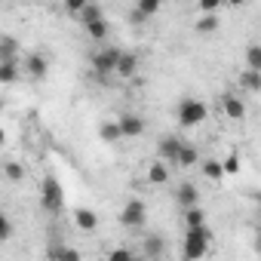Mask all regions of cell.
Here are the masks:
<instances>
[{
    "mask_svg": "<svg viewBox=\"0 0 261 261\" xmlns=\"http://www.w3.org/2000/svg\"><path fill=\"white\" fill-rule=\"evenodd\" d=\"M240 89H243V92H261V74L246 68V71L240 74Z\"/></svg>",
    "mask_w": 261,
    "mask_h": 261,
    "instance_id": "obj_19",
    "label": "cell"
},
{
    "mask_svg": "<svg viewBox=\"0 0 261 261\" xmlns=\"http://www.w3.org/2000/svg\"><path fill=\"white\" fill-rule=\"evenodd\" d=\"M197 163H200L197 148L185 142V148H181V154H178V163H175V166H178V169H191V166H197Z\"/></svg>",
    "mask_w": 261,
    "mask_h": 261,
    "instance_id": "obj_20",
    "label": "cell"
},
{
    "mask_svg": "<svg viewBox=\"0 0 261 261\" xmlns=\"http://www.w3.org/2000/svg\"><path fill=\"white\" fill-rule=\"evenodd\" d=\"M145 175H148V181L151 185H166L169 178H172V166L169 163H163V160H154V163H148V169H145Z\"/></svg>",
    "mask_w": 261,
    "mask_h": 261,
    "instance_id": "obj_12",
    "label": "cell"
},
{
    "mask_svg": "<svg viewBox=\"0 0 261 261\" xmlns=\"http://www.w3.org/2000/svg\"><path fill=\"white\" fill-rule=\"evenodd\" d=\"M175 203L188 212V209H197L200 206V191H197V185L194 181H181L178 188H175Z\"/></svg>",
    "mask_w": 261,
    "mask_h": 261,
    "instance_id": "obj_10",
    "label": "cell"
},
{
    "mask_svg": "<svg viewBox=\"0 0 261 261\" xmlns=\"http://www.w3.org/2000/svg\"><path fill=\"white\" fill-rule=\"evenodd\" d=\"M206 117H209V108L200 98H181L178 108H175V120H178L181 129H197V126L206 123Z\"/></svg>",
    "mask_w": 261,
    "mask_h": 261,
    "instance_id": "obj_1",
    "label": "cell"
},
{
    "mask_svg": "<svg viewBox=\"0 0 261 261\" xmlns=\"http://www.w3.org/2000/svg\"><path fill=\"white\" fill-rule=\"evenodd\" d=\"M98 139H101V142H108V145L120 142V139H123V133H120V123H117V120H105V123L98 126Z\"/></svg>",
    "mask_w": 261,
    "mask_h": 261,
    "instance_id": "obj_16",
    "label": "cell"
},
{
    "mask_svg": "<svg viewBox=\"0 0 261 261\" xmlns=\"http://www.w3.org/2000/svg\"><path fill=\"white\" fill-rule=\"evenodd\" d=\"M105 19V10L101 7H95V4H86V10H83V16L77 19L80 25H92V22H101Z\"/></svg>",
    "mask_w": 261,
    "mask_h": 261,
    "instance_id": "obj_26",
    "label": "cell"
},
{
    "mask_svg": "<svg viewBox=\"0 0 261 261\" xmlns=\"http://www.w3.org/2000/svg\"><path fill=\"white\" fill-rule=\"evenodd\" d=\"M136 13L148 22L151 16H157V13H160V4H157V0H139V4H136Z\"/></svg>",
    "mask_w": 261,
    "mask_h": 261,
    "instance_id": "obj_27",
    "label": "cell"
},
{
    "mask_svg": "<svg viewBox=\"0 0 261 261\" xmlns=\"http://www.w3.org/2000/svg\"><path fill=\"white\" fill-rule=\"evenodd\" d=\"M46 258H49V261H80V252H77L74 246L49 243V249H46Z\"/></svg>",
    "mask_w": 261,
    "mask_h": 261,
    "instance_id": "obj_13",
    "label": "cell"
},
{
    "mask_svg": "<svg viewBox=\"0 0 261 261\" xmlns=\"http://www.w3.org/2000/svg\"><path fill=\"white\" fill-rule=\"evenodd\" d=\"M120 56H123V49H117V46H101V49H95V53L89 56V65H92L95 74H117Z\"/></svg>",
    "mask_w": 261,
    "mask_h": 261,
    "instance_id": "obj_4",
    "label": "cell"
},
{
    "mask_svg": "<svg viewBox=\"0 0 261 261\" xmlns=\"http://www.w3.org/2000/svg\"><path fill=\"white\" fill-rule=\"evenodd\" d=\"M83 31H86V34H89V37H92L95 43H105V40H108V31H111V28H108V19H101V22L83 25Z\"/></svg>",
    "mask_w": 261,
    "mask_h": 261,
    "instance_id": "obj_22",
    "label": "cell"
},
{
    "mask_svg": "<svg viewBox=\"0 0 261 261\" xmlns=\"http://www.w3.org/2000/svg\"><path fill=\"white\" fill-rule=\"evenodd\" d=\"M145 221H148V206H145L142 200H129V203L120 209V224H123V227H129V230L142 227Z\"/></svg>",
    "mask_w": 261,
    "mask_h": 261,
    "instance_id": "obj_6",
    "label": "cell"
},
{
    "mask_svg": "<svg viewBox=\"0 0 261 261\" xmlns=\"http://www.w3.org/2000/svg\"><path fill=\"white\" fill-rule=\"evenodd\" d=\"M22 71H25L31 80H43V77L49 74V59H46L40 49H34V53H28V56H25V65H22Z\"/></svg>",
    "mask_w": 261,
    "mask_h": 261,
    "instance_id": "obj_8",
    "label": "cell"
},
{
    "mask_svg": "<svg viewBox=\"0 0 261 261\" xmlns=\"http://www.w3.org/2000/svg\"><path fill=\"white\" fill-rule=\"evenodd\" d=\"M200 172H203V178H209V181H221V178H224L221 160H203V163H200Z\"/></svg>",
    "mask_w": 261,
    "mask_h": 261,
    "instance_id": "obj_18",
    "label": "cell"
},
{
    "mask_svg": "<svg viewBox=\"0 0 261 261\" xmlns=\"http://www.w3.org/2000/svg\"><path fill=\"white\" fill-rule=\"evenodd\" d=\"M139 74V56L136 53H126L123 49V56H120V62H117V77H136Z\"/></svg>",
    "mask_w": 261,
    "mask_h": 261,
    "instance_id": "obj_14",
    "label": "cell"
},
{
    "mask_svg": "<svg viewBox=\"0 0 261 261\" xmlns=\"http://www.w3.org/2000/svg\"><path fill=\"white\" fill-rule=\"evenodd\" d=\"M136 261H148V258H136Z\"/></svg>",
    "mask_w": 261,
    "mask_h": 261,
    "instance_id": "obj_36",
    "label": "cell"
},
{
    "mask_svg": "<svg viewBox=\"0 0 261 261\" xmlns=\"http://www.w3.org/2000/svg\"><path fill=\"white\" fill-rule=\"evenodd\" d=\"M16 49H19V43L10 34L0 37V62H16Z\"/></svg>",
    "mask_w": 261,
    "mask_h": 261,
    "instance_id": "obj_23",
    "label": "cell"
},
{
    "mask_svg": "<svg viewBox=\"0 0 261 261\" xmlns=\"http://www.w3.org/2000/svg\"><path fill=\"white\" fill-rule=\"evenodd\" d=\"M255 252H258V255H261V227H258V230H255Z\"/></svg>",
    "mask_w": 261,
    "mask_h": 261,
    "instance_id": "obj_34",
    "label": "cell"
},
{
    "mask_svg": "<svg viewBox=\"0 0 261 261\" xmlns=\"http://www.w3.org/2000/svg\"><path fill=\"white\" fill-rule=\"evenodd\" d=\"M212 249V233L209 227H200V230H185V243H181V255L185 261H203Z\"/></svg>",
    "mask_w": 261,
    "mask_h": 261,
    "instance_id": "obj_2",
    "label": "cell"
},
{
    "mask_svg": "<svg viewBox=\"0 0 261 261\" xmlns=\"http://www.w3.org/2000/svg\"><path fill=\"white\" fill-rule=\"evenodd\" d=\"M74 227H80L83 233L98 230V212L95 209H86V206H77L74 209Z\"/></svg>",
    "mask_w": 261,
    "mask_h": 261,
    "instance_id": "obj_11",
    "label": "cell"
},
{
    "mask_svg": "<svg viewBox=\"0 0 261 261\" xmlns=\"http://www.w3.org/2000/svg\"><path fill=\"white\" fill-rule=\"evenodd\" d=\"M0 240H4V243H10L13 240V218H0Z\"/></svg>",
    "mask_w": 261,
    "mask_h": 261,
    "instance_id": "obj_31",
    "label": "cell"
},
{
    "mask_svg": "<svg viewBox=\"0 0 261 261\" xmlns=\"http://www.w3.org/2000/svg\"><path fill=\"white\" fill-rule=\"evenodd\" d=\"M218 28H221V16H197V22H194L197 34H215Z\"/></svg>",
    "mask_w": 261,
    "mask_h": 261,
    "instance_id": "obj_17",
    "label": "cell"
},
{
    "mask_svg": "<svg viewBox=\"0 0 261 261\" xmlns=\"http://www.w3.org/2000/svg\"><path fill=\"white\" fill-rule=\"evenodd\" d=\"M181 148H185V142H181L178 136H163V139L157 142V160H163V163L175 166V163H178Z\"/></svg>",
    "mask_w": 261,
    "mask_h": 261,
    "instance_id": "obj_7",
    "label": "cell"
},
{
    "mask_svg": "<svg viewBox=\"0 0 261 261\" xmlns=\"http://www.w3.org/2000/svg\"><path fill=\"white\" fill-rule=\"evenodd\" d=\"M4 175H7L10 181H22V178H25V166L16 163V160H10V163H4Z\"/></svg>",
    "mask_w": 261,
    "mask_h": 261,
    "instance_id": "obj_28",
    "label": "cell"
},
{
    "mask_svg": "<svg viewBox=\"0 0 261 261\" xmlns=\"http://www.w3.org/2000/svg\"><path fill=\"white\" fill-rule=\"evenodd\" d=\"M40 206H43L49 215H59V212H62V206H65V191H62V185H59L56 175H46V178H43V185H40Z\"/></svg>",
    "mask_w": 261,
    "mask_h": 261,
    "instance_id": "obj_3",
    "label": "cell"
},
{
    "mask_svg": "<svg viewBox=\"0 0 261 261\" xmlns=\"http://www.w3.org/2000/svg\"><path fill=\"white\" fill-rule=\"evenodd\" d=\"M117 123H120V133H123V139H139V136L145 133V120H142L139 114H133V111L120 114V117H117Z\"/></svg>",
    "mask_w": 261,
    "mask_h": 261,
    "instance_id": "obj_9",
    "label": "cell"
},
{
    "mask_svg": "<svg viewBox=\"0 0 261 261\" xmlns=\"http://www.w3.org/2000/svg\"><path fill=\"white\" fill-rule=\"evenodd\" d=\"M246 68L261 74V43H249L246 46Z\"/></svg>",
    "mask_w": 261,
    "mask_h": 261,
    "instance_id": "obj_25",
    "label": "cell"
},
{
    "mask_svg": "<svg viewBox=\"0 0 261 261\" xmlns=\"http://www.w3.org/2000/svg\"><path fill=\"white\" fill-rule=\"evenodd\" d=\"M200 227H206V212L197 206V209H188L185 212V230H200Z\"/></svg>",
    "mask_w": 261,
    "mask_h": 261,
    "instance_id": "obj_21",
    "label": "cell"
},
{
    "mask_svg": "<svg viewBox=\"0 0 261 261\" xmlns=\"http://www.w3.org/2000/svg\"><path fill=\"white\" fill-rule=\"evenodd\" d=\"M221 166H224V175H233V172H240V157L230 154L227 160H221Z\"/></svg>",
    "mask_w": 261,
    "mask_h": 261,
    "instance_id": "obj_33",
    "label": "cell"
},
{
    "mask_svg": "<svg viewBox=\"0 0 261 261\" xmlns=\"http://www.w3.org/2000/svg\"><path fill=\"white\" fill-rule=\"evenodd\" d=\"M19 80V59L16 62H0V83H16Z\"/></svg>",
    "mask_w": 261,
    "mask_h": 261,
    "instance_id": "obj_24",
    "label": "cell"
},
{
    "mask_svg": "<svg viewBox=\"0 0 261 261\" xmlns=\"http://www.w3.org/2000/svg\"><path fill=\"white\" fill-rule=\"evenodd\" d=\"M83 10H86V4H83V0H68V4H65V13L68 16H83Z\"/></svg>",
    "mask_w": 261,
    "mask_h": 261,
    "instance_id": "obj_32",
    "label": "cell"
},
{
    "mask_svg": "<svg viewBox=\"0 0 261 261\" xmlns=\"http://www.w3.org/2000/svg\"><path fill=\"white\" fill-rule=\"evenodd\" d=\"M218 108H221V114L227 117V120H246V114H249V108H246V98L240 95V92H221L218 95Z\"/></svg>",
    "mask_w": 261,
    "mask_h": 261,
    "instance_id": "obj_5",
    "label": "cell"
},
{
    "mask_svg": "<svg viewBox=\"0 0 261 261\" xmlns=\"http://www.w3.org/2000/svg\"><path fill=\"white\" fill-rule=\"evenodd\" d=\"M221 0H200V16H218Z\"/></svg>",
    "mask_w": 261,
    "mask_h": 261,
    "instance_id": "obj_30",
    "label": "cell"
},
{
    "mask_svg": "<svg viewBox=\"0 0 261 261\" xmlns=\"http://www.w3.org/2000/svg\"><path fill=\"white\" fill-rule=\"evenodd\" d=\"M255 203H258V215H261V194H255Z\"/></svg>",
    "mask_w": 261,
    "mask_h": 261,
    "instance_id": "obj_35",
    "label": "cell"
},
{
    "mask_svg": "<svg viewBox=\"0 0 261 261\" xmlns=\"http://www.w3.org/2000/svg\"><path fill=\"white\" fill-rule=\"evenodd\" d=\"M108 261H136V255H133V249L117 246V249H111V252H108Z\"/></svg>",
    "mask_w": 261,
    "mask_h": 261,
    "instance_id": "obj_29",
    "label": "cell"
},
{
    "mask_svg": "<svg viewBox=\"0 0 261 261\" xmlns=\"http://www.w3.org/2000/svg\"><path fill=\"white\" fill-rule=\"evenodd\" d=\"M142 246H145V258H148V261H157V258L163 255V249H166V246H163V237H160V233H148Z\"/></svg>",
    "mask_w": 261,
    "mask_h": 261,
    "instance_id": "obj_15",
    "label": "cell"
}]
</instances>
